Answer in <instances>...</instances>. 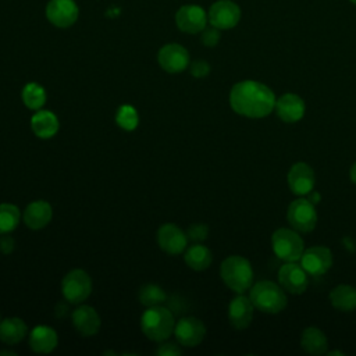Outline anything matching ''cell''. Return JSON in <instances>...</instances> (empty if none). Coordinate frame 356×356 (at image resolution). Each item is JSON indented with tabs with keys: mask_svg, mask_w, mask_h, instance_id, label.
<instances>
[{
	"mask_svg": "<svg viewBox=\"0 0 356 356\" xmlns=\"http://www.w3.org/2000/svg\"><path fill=\"white\" fill-rule=\"evenodd\" d=\"M274 92L264 83L246 79L236 82L229 92L231 108L248 118L267 117L275 106Z\"/></svg>",
	"mask_w": 356,
	"mask_h": 356,
	"instance_id": "obj_1",
	"label": "cell"
},
{
	"mask_svg": "<svg viewBox=\"0 0 356 356\" xmlns=\"http://www.w3.org/2000/svg\"><path fill=\"white\" fill-rule=\"evenodd\" d=\"M174 314L163 305L147 307L140 317V330L153 342L167 341L174 334Z\"/></svg>",
	"mask_w": 356,
	"mask_h": 356,
	"instance_id": "obj_2",
	"label": "cell"
},
{
	"mask_svg": "<svg viewBox=\"0 0 356 356\" xmlns=\"http://www.w3.org/2000/svg\"><path fill=\"white\" fill-rule=\"evenodd\" d=\"M249 299L253 306L268 314H277L282 312L288 305L285 289L273 281H257L249 289Z\"/></svg>",
	"mask_w": 356,
	"mask_h": 356,
	"instance_id": "obj_3",
	"label": "cell"
},
{
	"mask_svg": "<svg viewBox=\"0 0 356 356\" xmlns=\"http://www.w3.org/2000/svg\"><path fill=\"white\" fill-rule=\"evenodd\" d=\"M220 277L236 293H243L253 285V268L243 256L232 254L224 259L220 266Z\"/></svg>",
	"mask_w": 356,
	"mask_h": 356,
	"instance_id": "obj_4",
	"label": "cell"
},
{
	"mask_svg": "<svg viewBox=\"0 0 356 356\" xmlns=\"http://www.w3.org/2000/svg\"><path fill=\"white\" fill-rule=\"evenodd\" d=\"M271 245L275 256L284 261L300 260L305 246L299 232L293 228H278L273 232Z\"/></svg>",
	"mask_w": 356,
	"mask_h": 356,
	"instance_id": "obj_5",
	"label": "cell"
},
{
	"mask_svg": "<svg viewBox=\"0 0 356 356\" xmlns=\"http://www.w3.org/2000/svg\"><path fill=\"white\" fill-rule=\"evenodd\" d=\"M61 293L71 305L83 303L92 293L90 275L81 268L71 270L61 281Z\"/></svg>",
	"mask_w": 356,
	"mask_h": 356,
	"instance_id": "obj_6",
	"label": "cell"
},
{
	"mask_svg": "<svg viewBox=\"0 0 356 356\" xmlns=\"http://www.w3.org/2000/svg\"><path fill=\"white\" fill-rule=\"evenodd\" d=\"M286 220L289 225L298 232L313 231L317 224V213L314 203L305 197L292 200L286 210Z\"/></svg>",
	"mask_w": 356,
	"mask_h": 356,
	"instance_id": "obj_7",
	"label": "cell"
},
{
	"mask_svg": "<svg viewBox=\"0 0 356 356\" xmlns=\"http://www.w3.org/2000/svg\"><path fill=\"white\" fill-rule=\"evenodd\" d=\"M174 335L177 342L185 348H195L206 337V327L202 320L193 316H186L175 323Z\"/></svg>",
	"mask_w": 356,
	"mask_h": 356,
	"instance_id": "obj_8",
	"label": "cell"
},
{
	"mask_svg": "<svg viewBox=\"0 0 356 356\" xmlns=\"http://www.w3.org/2000/svg\"><path fill=\"white\" fill-rule=\"evenodd\" d=\"M207 18L211 26L220 31L234 28L241 19L239 7L231 0H218L210 6Z\"/></svg>",
	"mask_w": 356,
	"mask_h": 356,
	"instance_id": "obj_9",
	"label": "cell"
},
{
	"mask_svg": "<svg viewBox=\"0 0 356 356\" xmlns=\"http://www.w3.org/2000/svg\"><path fill=\"white\" fill-rule=\"evenodd\" d=\"M79 15L75 0H50L46 6V18L57 28L72 26Z\"/></svg>",
	"mask_w": 356,
	"mask_h": 356,
	"instance_id": "obj_10",
	"label": "cell"
},
{
	"mask_svg": "<svg viewBox=\"0 0 356 356\" xmlns=\"http://www.w3.org/2000/svg\"><path fill=\"white\" fill-rule=\"evenodd\" d=\"M157 245L167 254L175 256L185 252L188 248V236L178 225L172 222L163 224L157 229Z\"/></svg>",
	"mask_w": 356,
	"mask_h": 356,
	"instance_id": "obj_11",
	"label": "cell"
},
{
	"mask_svg": "<svg viewBox=\"0 0 356 356\" xmlns=\"http://www.w3.org/2000/svg\"><path fill=\"white\" fill-rule=\"evenodd\" d=\"M157 63L165 72L178 74L189 67V53L178 43H167L159 50Z\"/></svg>",
	"mask_w": 356,
	"mask_h": 356,
	"instance_id": "obj_12",
	"label": "cell"
},
{
	"mask_svg": "<svg viewBox=\"0 0 356 356\" xmlns=\"http://www.w3.org/2000/svg\"><path fill=\"white\" fill-rule=\"evenodd\" d=\"M300 266L309 275H324L332 266V253L325 246H312L303 250Z\"/></svg>",
	"mask_w": 356,
	"mask_h": 356,
	"instance_id": "obj_13",
	"label": "cell"
},
{
	"mask_svg": "<svg viewBox=\"0 0 356 356\" xmlns=\"http://www.w3.org/2000/svg\"><path fill=\"white\" fill-rule=\"evenodd\" d=\"M278 282L285 289V292L300 295L306 291L309 278L302 266L296 264L295 261H285V264L278 270Z\"/></svg>",
	"mask_w": 356,
	"mask_h": 356,
	"instance_id": "obj_14",
	"label": "cell"
},
{
	"mask_svg": "<svg viewBox=\"0 0 356 356\" xmlns=\"http://www.w3.org/2000/svg\"><path fill=\"white\" fill-rule=\"evenodd\" d=\"M209 18L206 11L197 4H185L175 14V24L185 33H199L206 28Z\"/></svg>",
	"mask_w": 356,
	"mask_h": 356,
	"instance_id": "obj_15",
	"label": "cell"
},
{
	"mask_svg": "<svg viewBox=\"0 0 356 356\" xmlns=\"http://www.w3.org/2000/svg\"><path fill=\"white\" fill-rule=\"evenodd\" d=\"M288 186L293 195L302 196L313 192L314 188V171L313 168L303 161L295 163L286 175Z\"/></svg>",
	"mask_w": 356,
	"mask_h": 356,
	"instance_id": "obj_16",
	"label": "cell"
},
{
	"mask_svg": "<svg viewBox=\"0 0 356 356\" xmlns=\"http://www.w3.org/2000/svg\"><path fill=\"white\" fill-rule=\"evenodd\" d=\"M274 110L281 121L286 124H293L303 118L306 106L300 96L295 93H285L275 100Z\"/></svg>",
	"mask_w": 356,
	"mask_h": 356,
	"instance_id": "obj_17",
	"label": "cell"
},
{
	"mask_svg": "<svg viewBox=\"0 0 356 356\" xmlns=\"http://www.w3.org/2000/svg\"><path fill=\"white\" fill-rule=\"evenodd\" d=\"M74 328L82 337H93L99 332L102 320L96 309L89 305H79L71 314Z\"/></svg>",
	"mask_w": 356,
	"mask_h": 356,
	"instance_id": "obj_18",
	"label": "cell"
},
{
	"mask_svg": "<svg viewBox=\"0 0 356 356\" xmlns=\"http://www.w3.org/2000/svg\"><path fill=\"white\" fill-rule=\"evenodd\" d=\"M253 310L254 306L249 296L238 293V296H235L228 306L229 324L236 330L248 328L253 320Z\"/></svg>",
	"mask_w": 356,
	"mask_h": 356,
	"instance_id": "obj_19",
	"label": "cell"
},
{
	"mask_svg": "<svg viewBox=\"0 0 356 356\" xmlns=\"http://www.w3.org/2000/svg\"><path fill=\"white\" fill-rule=\"evenodd\" d=\"M51 218H53V209L49 202L42 199L31 202L22 213V220L25 225L35 231L49 225Z\"/></svg>",
	"mask_w": 356,
	"mask_h": 356,
	"instance_id": "obj_20",
	"label": "cell"
},
{
	"mask_svg": "<svg viewBox=\"0 0 356 356\" xmlns=\"http://www.w3.org/2000/svg\"><path fill=\"white\" fill-rule=\"evenodd\" d=\"M29 348L35 353H50L53 352L58 345V335L54 328L49 325H36L31 332L28 338Z\"/></svg>",
	"mask_w": 356,
	"mask_h": 356,
	"instance_id": "obj_21",
	"label": "cell"
},
{
	"mask_svg": "<svg viewBox=\"0 0 356 356\" xmlns=\"http://www.w3.org/2000/svg\"><path fill=\"white\" fill-rule=\"evenodd\" d=\"M31 128L35 136L40 139H50L58 132L60 122L53 111L40 108L31 117Z\"/></svg>",
	"mask_w": 356,
	"mask_h": 356,
	"instance_id": "obj_22",
	"label": "cell"
},
{
	"mask_svg": "<svg viewBox=\"0 0 356 356\" xmlns=\"http://www.w3.org/2000/svg\"><path fill=\"white\" fill-rule=\"evenodd\" d=\"M26 334L28 327L19 317H8L0 321V341L6 345L19 343Z\"/></svg>",
	"mask_w": 356,
	"mask_h": 356,
	"instance_id": "obj_23",
	"label": "cell"
},
{
	"mask_svg": "<svg viewBox=\"0 0 356 356\" xmlns=\"http://www.w3.org/2000/svg\"><path fill=\"white\" fill-rule=\"evenodd\" d=\"M184 260L191 270L203 271L207 270L213 261L210 249L202 243H193L184 252Z\"/></svg>",
	"mask_w": 356,
	"mask_h": 356,
	"instance_id": "obj_24",
	"label": "cell"
},
{
	"mask_svg": "<svg viewBox=\"0 0 356 356\" xmlns=\"http://www.w3.org/2000/svg\"><path fill=\"white\" fill-rule=\"evenodd\" d=\"M300 346L303 348L305 352L309 355L320 356L327 353L328 349V341L325 334L316 328V327H307L300 337Z\"/></svg>",
	"mask_w": 356,
	"mask_h": 356,
	"instance_id": "obj_25",
	"label": "cell"
},
{
	"mask_svg": "<svg viewBox=\"0 0 356 356\" xmlns=\"http://www.w3.org/2000/svg\"><path fill=\"white\" fill-rule=\"evenodd\" d=\"M331 305L339 312H352L356 309V288L352 285H337L330 292Z\"/></svg>",
	"mask_w": 356,
	"mask_h": 356,
	"instance_id": "obj_26",
	"label": "cell"
},
{
	"mask_svg": "<svg viewBox=\"0 0 356 356\" xmlns=\"http://www.w3.org/2000/svg\"><path fill=\"white\" fill-rule=\"evenodd\" d=\"M21 97H22V103L25 104V107H28L32 111H38L44 106L47 95L42 85H39L36 82H29L24 86Z\"/></svg>",
	"mask_w": 356,
	"mask_h": 356,
	"instance_id": "obj_27",
	"label": "cell"
},
{
	"mask_svg": "<svg viewBox=\"0 0 356 356\" xmlns=\"http://www.w3.org/2000/svg\"><path fill=\"white\" fill-rule=\"evenodd\" d=\"M19 209L13 203L0 204V235L11 234L19 224L21 220Z\"/></svg>",
	"mask_w": 356,
	"mask_h": 356,
	"instance_id": "obj_28",
	"label": "cell"
},
{
	"mask_svg": "<svg viewBox=\"0 0 356 356\" xmlns=\"http://www.w3.org/2000/svg\"><path fill=\"white\" fill-rule=\"evenodd\" d=\"M138 298L143 306L152 307V306L163 305L167 300V293L161 286L156 284H146L139 289Z\"/></svg>",
	"mask_w": 356,
	"mask_h": 356,
	"instance_id": "obj_29",
	"label": "cell"
},
{
	"mask_svg": "<svg viewBox=\"0 0 356 356\" xmlns=\"http://www.w3.org/2000/svg\"><path fill=\"white\" fill-rule=\"evenodd\" d=\"M115 122L124 131H134L139 125V114L131 104H122L117 108Z\"/></svg>",
	"mask_w": 356,
	"mask_h": 356,
	"instance_id": "obj_30",
	"label": "cell"
},
{
	"mask_svg": "<svg viewBox=\"0 0 356 356\" xmlns=\"http://www.w3.org/2000/svg\"><path fill=\"white\" fill-rule=\"evenodd\" d=\"M209 235V228L206 224H192L188 231H186V236H188V241L193 242V243H202Z\"/></svg>",
	"mask_w": 356,
	"mask_h": 356,
	"instance_id": "obj_31",
	"label": "cell"
},
{
	"mask_svg": "<svg viewBox=\"0 0 356 356\" xmlns=\"http://www.w3.org/2000/svg\"><path fill=\"white\" fill-rule=\"evenodd\" d=\"M202 43L207 47H214L218 42H220V29H217L216 26H210V28H204L202 31V38H200Z\"/></svg>",
	"mask_w": 356,
	"mask_h": 356,
	"instance_id": "obj_32",
	"label": "cell"
},
{
	"mask_svg": "<svg viewBox=\"0 0 356 356\" xmlns=\"http://www.w3.org/2000/svg\"><path fill=\"white\" fill-rule=\"evenodd\" d=\"M191 75L195 78H204L210 74V64L204 60H196L189 65Z\"/></svg>",
	"mask_w": 356,
	"mask_h": 356,
	"instance_id": "obj_33",
	"label": "cell"
},
{
	"mask_svg": "<svg viewBox=\"0 0 356 356\" xmlns=\"http://www.w3.org/2000/svg\"><path fill=\"white\" fill-rule=\"evenodd\" d=\"M181 348L177 345V343H172V342H160L156 353L159 356H178L181 355Z\"/></svg>",
	"mask_w": 356,
	"mask_h": 356,
	"instance_id": "obj_34",
	"label": "cell"
},
{
	"mask_svg": "<svg viewBox=\"0 0 356 356\" xmlns=\"http://www.w3.org/2000/svg\"><path fill=\"white\" fill-rule=\"evenodd\" d=\"M15 248V241L10 234H1L0 235V252L3 254H10L13 253Z\"/></svg>",
	"mask_w": 356,
	"mask_h": 356,
	"instance_id": "obj_35",
	"label": "cell"
},
{
	"mask_svg": "<svg viewBox=\"0 0 356 356\" xmlns=\"http://www.w3.org/2000/svg\"><path fill=\"white\" fill-rule=\"evenodd\" d=\"M349 177H350V181H352L353 184H356V163L352 164V167H350V170H349Z\"/></svg>",
	"mask_w": 356,
	"mask_h": 356,
	"instance_id": "obj_36",
	"label": "cell"
},
{
	"mask_svg": "<svg viewBox=\"0 0 356 356\" xmlns=\"http://www.w3.org/2000/svg\"><path fill=\"white\" fill-rule=\"evenodd\" d=\"M327 355H328V356H334V355H341V356H342L343 353H342V352H338V350H331V352L327 350Z\"/></svg>",
	"mask_w": 356,
	"mask_h": 356,
	"instance_id": "obj_37",
	"label": "cell"
},
{
	"mask_svg": "<svg viewBox=\"0 0 356 356\" xmlns=\"http://www.w3.org/2000/svg\"><path fill=\"white\" fill-rule=\"evenodd\" d=\"M0 355H15V352H11V350H0Z\"/></svg>",
	"mask_w": 356,
	"mask_h": 356,
	"instance_id": "obj_38",
	"label": "cell"
},
{
	"mask_svg": "<svg viewBox=\"0 0 356 356\" xmlns=\"http://www.w3.org/2000/svg\"><path fill=\"white\" fill-rule=\"evenodd\" d=\"M350 1H352V3H353V4H356V0H350Z\"/></svg>",
	"mask_w": 356,
	"mask_h": 356,
	"instance_id": "obj_39",
	"label": "cell"
},
{
	"mask_svg": "<svg viewBox=\"0 0 356 356\" xmlns=\"http://www.w3.org/2000/svg\"><path fill=\"white\" fill-rule=\"evenodd\" d=\"M1 320H3V318H1V313H0V321H1Z\"/></svg>",
	"mask_w": 356,
	"mask_h": 356,
	"instance_id": "obj_40",
	"label": "cell"
}]
</instances>
